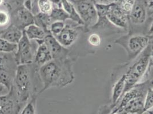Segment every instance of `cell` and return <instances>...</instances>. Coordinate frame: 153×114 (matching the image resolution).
I'll use <instances>...</instances> for the list:
<instances>
[{
    "label": "cell",
    "mask_w": 153,
    "mask_h": 114,
    "mask_svg": "<svg viewBox=\"0 0 153 114\" xmlns=\"http://www.w3.org/2000/svg\"><path fill=\"white\" fill-rule=\"evenodd\" d=\"M24 32L30 41H36L44 40L46 34H48L44 29L34 24L26 27Z\"/></svg>",
    "instance_id": "cell-18"
},
{
    "label": "cell",
    "mask_w": 153,
    "mask_h": 114,
    "mask_svg": "<svg viewBox=\"0 0 153 114\" xmlns=\"http://www.w3.org/2000/svg\"><path fill=\"white\" fill-rule=\"evenodd\" d=\"M153 39H150V43H151V44H152V48H153V37H152Z\"/></svg>",
    "instance_id": "cell-39"
},
{
    "label": "cell",
    "mask_w": 153,
    "mask_h": 114,
    "mask_svg": "<svg viewBox=\"0 0 153 114\" xmlns=\"http://www.w3.org/2000/svg\"><path fill=\"white\" fill-rule=\"evenodd\" d=\"M107 17L110 22L117 27L127 30L128 17L124 13L120 5L116 2L111 3Z\"/></svg>",
    "instance_id": "cell-10"
},
{
    "label": "cell",
    "mask_w": 153,
    "mask_h": 114,
    "mask_svg": "<svg viewBox=\"0 0 153 114\" xmlns=\"http://www.w3.org/2000/svg\"><path fill=\"white\" fill-rule=\"evenodd\" d=\"M34 15L24 6L19 7L13 16L12 24L24 30L26 27L34 24Z\"/></svg>",
    "instance_id": "cell-11"
},
{
    "label": "cell",
    "mask_w": 153,
    "mask_h": 114,
    "mask_svg": "<svg viewBox=\"0 0 153 114\" xmlns=\"http://www.w3.org/2000/svg\"><path fill=\"white\" fill-rule=\"evenodd\" d=\"M65 26V23L62 21H56L53 22L49 28V32L54 37L58 36Z\"/></svg>",
    "instance_id": "cell-25"
},
{
    "label": "cell",
    "mask_w": 153,
    "mask_h": 114,
    "mask_svg": "<svg viewBox=\"0 0 153 114\" xmlns=\"http://www.w3.org/2000/svg\"><path fill=\"white\" fill-rule=\"evenodd\" d=\"M49 15L52 22L56 21H62L65 22L68 19H70L69 14L62 7H54Z\"/></svg>",
    "instance_id": "cell-21"
},
{
    "label": "cell",
    "mask_w": 153,
    "mask_h": 114,
    "mask_svg": "<svg viewBox=\"0 0 153 114\" xmlns=\"http://www.w3.org/2000/svg\"><path fill=\"white\" fill-rule=\"evenodd\" d=\"M152 90H153V88H152Z\"/></svg>",
    "instance_id": "cell-44"
},
{
    "label": "cell",
    "mask_w": 153,
    "mask_h": 114,
    "mask_svg": "<svg viewBox=\"0 0 153 114\" xmlns=\"http://www.w3.org/2000/svg\"><path fill=\"white\" fill-rule=\"evenodd\" d=\"M88 42L93 46L97 47L101 44V38L99 34L97 33H93L90 35L88 39Z\"/></svg>",
    "instance_id": "cell-29"
},
{
    "label": "cell",
    "mask_w": 153,
    "mask_h": 114,
    "mask_svg": "<svg viewBox=\"0 0 153 114\" xmlns=\"http://www.w3.org/2000/svg\"><path fill=\"white\" fill-rule=\"evenodd\" d=\"M145 114V113H144V114Z\"/></svg>",
    "instance_id": "cell-43"
},
{
    "label": "cell",
    "mask_w": 153,
    "mask_h": 114,
    "mask_svg": "<svg viewBox=\"0 0 153 114\" xmlns=\"http://www.w3.org/2000/svg\"><path fill=\"white\" fill-rule=\"evenodd\" d=\"M37 49L24 32L22 37L17 44V51L14 53L18 65L33 64Z\"/></svg>",
    "instance_id": "cell-7"
},
{
    "label": "cell",
    "mask_w": 153,
    "mask_h": 114,
    "mask_svg": "<svg viewBox=\"0 0 153 114\" xmlns=\"http://www.w3.org/2000/svg\"><path fill=\"white\" fill-rule=\"evenodd\" d=\"M115 44L123 47L129 59L137 57L144 50L150 42V37L144 35L128 34L117 39Z\"/></svg>",
    "instance_id": "cell-4"
},
{
    "label": "cell",
    "mask_w": 153,
    "mask_h": 114,
    "mask_svg": "<svg viewBox=\"0 0 153 114\" xmlns=\"http://www.w3.org/2000/svg\"><path fill=\"white\" fill-rule=\"evenodd\" d=\"M53 4L57 5L59 7H62V0H50Z\"/></svg>",
    "instance_id": "cell-33"
},
{
    "label": "cell",
    "mask_w": 153,
    "mask_h": 114,
    "mask_svg": "<svg viewBox=\"0 0 153 114\" xmlns=\"http://www.w3.org/2000/svg\"><path fill=\"white\" fill-rule=\"evenodd\" d=\"M148 34H149V36H153V22L150 27Z\"/></svg>",
    "instance_id": "cell-34"
},
{
    "label": "cell",
    "mask_w": 153,
    "mask_h": 114,
    "mask_svg": "<svg viewBox=\"0 0 153 114\" xmlns=\"http://www.w3.org/2000/svg\"><path fill=\"white\" fill-rule=\"evenodd\" d=\"M17 49V44L10 43L4 39L0 38V53H16Z\"/></svg>",
    "instance_id": "cell-22"
},
{
    "label": "cell",
    "mask_w": 153,
    "mask_h": 114,
    "mask_svg": "<svg viewBox=\"0 0 153 114\" xmlns=\"http://www.w3.org/2000/svg\"><path fill=\"white\" fill-rule=\"evenodd\" d=\"M97 1L96 3H100V4H110L108 3V1L107 0H96Z\"/></svg>",
    "instance_id": "cell-35"
},
{
    "label": "cell",
    "mask_w": 153,
    "mask_h": 114,
    "mask_svg": "<svg viewBox=\"0 0 153 114\" xmlns=\"http://www.w3.org/2000/svg\"><path fill=\"white\" fill-rule=\"evenodd\" d=\"M23 6L25 7L26 9L32 12V2L31 0H24Z\"/></svg>",
    "instance_id": "cell-30"
},
{
    "label": "cell",
    "mask_w": 153,
    "mask_h": 114,
    "mask_svg": "<svg viewBox=\"0 0 153 114\" xmlns=\"http://www.w3.org/2000/svg\"><path fill=\"white\" fill-rule=\"evenodd\" d=\"M72 67L73 64L68 57L53 59L40 67L38 74L43 87L38 94L52 87L62 88L71 84L74 79Z\"/></svg>",
    "instance_id": "cell-1"
},
{
    "label": "cell",
    "mask_w": 153,
    "mask_h": 114,
    "mask_svg": "<svg viewBox=\"0 0 153 114\" xmlns=\"http://www.w3.org/2000/svg\"><path fill=\"white\" fill-rule=\"evenodd\" d=\"M74 5L80 18L84 23L86 31L89 30L98 21L94 2L92 0H73L70 1Z\"/></svg>",
    "instance_id": "cell-6"
},
{
    "label": "cell",
    "mask_w": 153,
    "mask_h": 114,
    "mask_svg": "<svg viewBox=\"0 0 153 114\" xmlns=\"http://www.w3.org/2000/svg\"><path fill=\"white\" fill-rule=\"evenodd\" d=\"M147 3L145 0H135L128 20L134 25L143 24L146 19Z\"/></svg>",
    "instance_id": "cell-12"
},
{
    "label": "cell",
    "mask_w": 153,
    "mask_h": 114,
    "mask_svg": "<svg viewBox=\"0 0 153 114\" xmlns=\"http://www.w3.org/2000/svg\"><path fill=\"white\" fill-rule=\"evenodd\" d=\"M153 107V90L152 88L149 89L145 99L143 114L151 110Z\"/></svg>",
    "instance_id": "cell-26"
},
{
    "label": "cell",
    "mask_w": 153,
    "mask_h": 114,
    "mask_svg": "<svg viewBox=\"0 0 153 114\" xmlns=\"http://www.w3.org/2000/svg\"><path fill=\"white\" fill-rule=\"evenodd\" d=\"M38 7L39 12L50 14L54 7L53 4L50 0H39Z\"/></svg>",
    "instance_id": "cell-23"
},
{
    "label": "cell",
    "mask_w": 153,
    "mask_h": 114,
    "mask_svg": "<svg viewBox=\"0 0 153 114\" xmlns=\"http://www.w3.org/2000/svg\"><path fill=\"white\" fill-rule=\"evenodd\" d=\"M146 96H140L131 99L119 113L126 114H143Z\"/></svg>",
    "instance_id": "cell-17"
},
{
    "label": "cell",
    "mask_w": 153,
    "mask_h": 114,
    "mask_svg": "<svg viewBox=\"0 0 153 114\" xmlns=\"http://www.w3.org/2000/svg\"><path fill=\"white\" fill-rule=\"evenodd\" d=\"M31 65L32 64L19 65L13 83L19 100L22 105L25 104L31 95L33 76Z\"/></svg>",
    "instance_id": "cell-3"
},
{
    "label": "cell",
    "mask_w": 153,
    "mask_h": 114,
    "mask_svg": "<svg viewBox=\"0 0 153 114\" xmlns=\"http://www.w3.org/2000/svg\"><path fill=\"white\" fill-rule=\"evenodd\" d=\"M44 42L50 51L53 59H61L67 58L69 50L59 44L57 39L51 34H46Z\"/></svg>",
    "instance_id": "cell-13"
},
{
    "label": "cell",
    "mask_w": 153,
    "mask_h": 114,
    "mask_svg": "<svg viewBox=\"0 0 153 114\" xmlns=\"http://www.w3.org/2000/svg\"><path fill=\"white\" fill-rule=\"evenodd\" d=\"M97 13L98 17H107L110 7H111V3L110 4H100L94 3Z\"/></svg>",
    "instance_id": "cell-24"
},
{
    "label": "cell",
    "mask_w": 153,
    "mask_h": 114,
    "mask_svg": "<svg viewBox=\"0 0 153 114\" xmlns=\"http://www.w3.org/2000/svg\"><path fill=\"white\" fill-rule=\"evenodd\" d=\"M38 47L36 52L33 63L39 68L53 59V57L44 40L37 41Z\"/></svg>",
    "instance_id": "cell-15"
},
{
    "label": "cell",
    "mask_w": 153,
    "mask_h": 114,
    "mask_svg": "<svg viewBox=\"0 0 153 114\" xmlns=\"http://www.w3.org/2000/svg\"><path fill=\"white\" fill-rule=\"evenodd\" d=\"M79 33L78 28L69 25H66L61 33L55 38L59 44L67 48L74 44L79 37Z\"/></svg>",
    "instance_id": "cell-14"
},
{
    "label": "cell",
    "mask_w": 153,
    "mask_h": 114,
    "mask_svg": "<svg viewBox=\"0 0 153 114\" xmlns=\"http://www.w3.org/2000/svg\"><path fill=\"white\" fill-rule=\"evenodd\" d=\"M23 34V30L11 24L7 29L0 32V38L4 39L10 43L17 44L22 37Z\"/></svg>",
    "instance_id": "cell-16"
},
{
    "label": "cell",
    "mask_w": 153,
    "mask_h": 114,
    "mask_svg": "<svg viewBox=\"0 0 153 114\" xmlns=\"http://www.w3.org/2000/svg\"><path fill=\"white\" fill-rule=\"evenodd\" d=\"M34 24L44 29L47 33H51L49 28L53 23L49 14L39 12L34 15Z\"/></svg>",
    "instance_id": "cell-20"
},
{
    "label": "cell",
    "mask_w": 153,
    "mask_h": 114,
    "mask_svg": "<svg viewBox=\"0 0 153 114\" xmlns=\"http://www.w3.org/2000/svg\"></svg>",
    "instance_id": "cell-45"
},
{
    "label": "cell",
    "mask_w": 153,
    "mask_h": 114,
    "mask_svg": "<svg viewBox=\"0 0 153 114\" xmlns=\"http://www.w3.org/2000/svg\"><path fill=\"white\" fill-rule=\"evenodd\" d=\"M14 53H0V82L9 91L18 67Z\"/></svg>",
    "instance_id": "cell-5"
},
{
    "label": "cell",
    "mask_w": 153,
    "mask_h": 114,
    "mask_svg": "<svg viewBox=\"0 0 153 114\" xmlns=\"http://www.w3.org/2000/svg\"><path fill=\"white\" fill-rule=\"evenodd\" d=\"M37 99L36 95L33 96L32 100L29 101L23 109L21 114H36V101Z\"/></svg>",
    "instance_id": "cell-27"
},
{
    "label": "cell",
    "mask_w": 153,
    "mask_h": 114,
    "mask_svg": "<svg viewBox=\"0 0 153 114\" xmlns=\"http://www.w3.org/2000/svg\"><path fill=\"white\" fill-rule=\"evenodd\" d=\"M8 92L9 91L7 90V89L0 82V95H4V94L3 93L7 94Z\"/></svg>",
    "instance_id": "cell-31"
},
{
    "label": "cell",
    "mask_w": 153,
    "mask_h": 114,
    "mask_svg": "<svg viewBox=\"0 0 153 114\" xmlns=\"http://www.w3.org/2000/svg\"><path fill=\"white\" fill-rule=\"evenodd\" d=\"M151 57H153V49H152V52H151Z\"/></svg>",
    "instance_id": "cell-42"
},
{
    "label": "cell",
    "mask_w": 153,
    "mask_h": 114,
    "mask_svg": "<svg viewBox=\"0 0 153 114\" xmlns=\"http://www.w3.org/2000/svg\"><path fill=\"white\" fill-rule=\"evenodd\" d=\"M153 87V79L146 82L138 83L133 87L126 92L121 98V101L118 106L110 114L119 113L131 99L140 96H146L148 90Z\"/></svg>",
    "instance_id": "cell-9"
},
{
    "label": "cell",
    "mask_w": 153,
    "mask_h": 114,
    "mask_svg": "<svg viewBox=\"0 0 153 114\" xmlns=\"http://www.w3.org/2000/svg\"><path fill=\"white\" fill-rule=\"evenodd\" d=\"M108 2V3H113V2H115V0H107Z\"/></svg>",
    "instance_id": "cell-38"
},
{
    "label": "cell",
    "mask_w": 153,
    "mask_h": 114,
    "mask_svg": "<svg viewBox=\"0 0 153 114\" xmlns=\"http://www.w3.org/2000/svg\"><path fill=\"white\" fill-rule=\"evenodd\" d=\"M153 67V57H151L150 59V63H149V69L151 67Z\"/></svg>",
    "instance_id": "cell-36"
},
{
    "label": "cell",
    "mask_w": 153,
    "mask_h": 114,
    "mask_svg": "<svg viewBox=\"0 0 153 114\" xmlns=\"http://www.w3.org/2000/svg\"><path fill=\"white\" fill-rule=\"evenodd\" d=\"M152 49V46L150 42L146 48L140 53V57L125 74L126 81L123 94L138 83L146 74L147 71L149 70V66Z\"/></svg>",
    "instance_id": "cell-2"
},
{
    "label": "cell",
    "mask_w": 153,
    "mask_h": 114,
    "mask_svg": "<svg viewBox=\"0 0 153 114\" xmlns=\"http://www.w3.org/2000/svg\"><path fill=\"white\" fill-rule=\"evenodd\" d=\"M126 114L125 113H114V114Z\"/></svg>",
    "instance_id": "cell-41"
},
{
    "label": "cell",
    "mask_w": 153,
    "mask_h": 114,
    "mask_svg": "<svg viewBox=\"0 0 153 114\" xmlns=\"http://www.w3.org/2000/svg\"><path fill=\"white\" fill-rule=\"evenodd\" d=\"M125 81L126 76L125 74H123L113 86L111 97L112 106L113 107L120 101L123 95L125 87Z\"/></svg>",
    "instance_id": "cell-19"
},
{
    "label": "cell",
    "mask_w": 153,
    "mask_h": 114,
    "mask_svg": "<svg viewBox=\"0 0 153 114\" xmlns=\"http://www.w3.org/2000/svg\"><path fill=\"white\" fill-rule=\"evenodd\" d=\"M22 106L13 85L7 94L0 95V114H19Z\"/></svg>",
    "instance_id": "cell-8"
},
{
    "label": "cell",
    "mask_w": 153,
    "mask_h": 114,
    "mask_svg": "<svg viewBox=\"0 0 153 114\" xmlns=\"http://www.w3.org/2000/svg\"><path fill=\"white\" fill-rule=\"evenodd\" d=\"M4 1V0H0V5H1V4H3Z\"/></svg>",
    "instance_id": "cell-40"
},
{
    "label": "cell",
    "mask_w": 153,
    "mask_h": 114,
    "mask_svg": "<svg viewBox=\"0 0 153 114\" xmlns=\"http://www.w3.org/2000/svg\"><path fill=\"white\" fill-rule=\"evenodd\" d=\"M31 1H32V13H33V12L34 9L35 8H37V9L39 10L38 7V2L39 0H31Z\"/></svg>",
    "instance_id": "cell-32"
},
{
    "label": "cell",
    "mask_w": 153,
    "mask_h": 114,
    "mask_svg": "<svg viewBox=\"0 0 153 114\" xmlns=\"http://www.w3.org/2000/svg\"><path fill=\"white\" fill-rule=\"evenodd\" d=\"M10 21V16L9 13L4 10H0V26H5Z\"/></svg>",
    "instance_id": "cell-28"
},
{
    "label": "cell",
    "mask_w": 153,
    "mask_h": 114,
    "mask_svg": "<svg viewBox=\"0 0 153 114\" xmlns=\"http://www.w3.org/2000/svg\"><path fill=\"white\" fill-rule=\"evenodd\" d=\"M146 114H153V109H151L150 110H149L148 111H147Z\"/></svg>",
    "instance_id": "cell-37"
}]
</instances>
